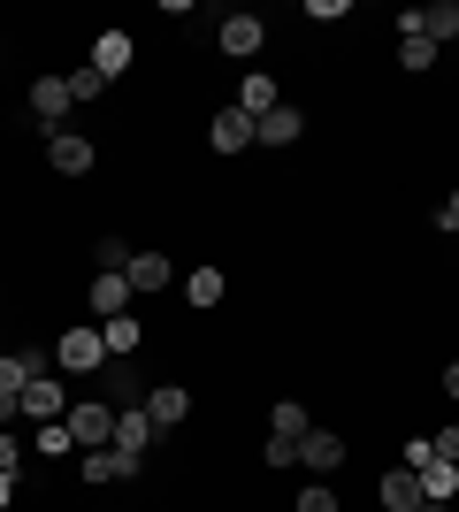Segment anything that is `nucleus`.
I'll use <instances>...</instances> for the list:
<instances>
[{"instance_id": "c9c22d12", "label": "nucleus", "mask_w": 459, "mask_h": 512, "mask_svg": "<svg viewBox=\"0 0 459 512\" xmlns=\"http://www.w3.org/2000/svg\"><path fill=\"white\" fill-rule=\"evenodd\" d=\"M421 512H452V505H421Z\"/></svg>"}, {"instance_id": "f03ea898", "label": "nucleus", "mask_w": 459, "mask_h": 512, "mask_svg": "<svg viewBox=\"0 0 459 512\" xmlns=\"http://www.w3.org/2000/svg\"><path fill=\"white\" fill-rule=\"evenodd\" d=\"M62 413H69V383H62V375H31V383H23L16 390V421H62Z\"/></svg>"}, {"instance_id": "412c9836", "label": "nucleus", "mask_w": 459, "mask_h": 512, "mask_svg": "<svg viewBox=\"0 0 459 512\" xmlns=\"http://www.w3.org/2000/svg\"><path fill=\"white\" fill-rule=\"evenodd\" d=\"M153 436H161V428L146 421V406H138V413H115V451H138V459H146Z\"/></svg>"}, {"instance_id": "473e14b6", "label": "nucleus", "mask_w": 459, "mask_h": 512, "mask_svg": "<svg viewBox=\"0 0 459 512\" xmlns=\"http://www.w3.org/2000/svg\"><path fill=\"white\" fill-rule=\"evenodd\" d=\"M437 398H452V406H459V360L444 367V390H437Z\"/></svg>"}, {"instance_id": "423d86ee", "label": "nucleus", "mask_w": 459, "mask_h": 512, "mask_svg": "<svg viewBox=\"0 0 459 512\" xmlns=\"http://www.w3.org/2000/svg\"><path fill=\"white\" fill-rule=\"evenodd\" d=\"M85 62H92V69H100V77H108V85H115V77H123V69L138 62V46H131V31H115V23H108V31H100V39H92V54H85Z\"/></svg>"}, {"instance_id": "aec40b11", "label": "nucleus", "mask_w": 459, "mask_h": 512, "mask_svg": "<svg viewBox=\"0 0 459 512\" xmlns=\"http://www.w3.org/2000/svg\"><path fill=\"white\" fill-rule=\"evenodd\" d=\"M414 482H421V497H429V505H452V497H459V467H452V459H429Z\"/></svg>"}, {"instance_id": "0eeeda50", "label": "nucleus", "mask_w": 459, "mask_h": 512, "mask_svg": "<svg viewBox=\"0 0 459 512\" xmlns=\"http://www.w3.org/2000/svg\"><path fill=\"white\" fill-rule=\"evenodd\" d=\"M398 23H406V31H398V69H406V77H429L444 46H437V39H421V31H414V23H421V8H414V16H398Z\"/></svg>"}, {"instance_id": "cd10ccee", "label": "nucleus", "mask_w": 459, "mask_h": 512, "mask_svg": "<svg viewBox=\"0 0 459 512\" xmlns=\"http://www.w3.org/2000/svg\"><path fill=\"white\" fill-rule=\"evenodd\" d=\"M131 268V245L123 237H100V276H123Z\"/></svg>"}, {"instance_id": "6ab92c4d", "label": "nucleus", "mask_w": 459, "mask_h": 512, "mask_svg": "<svg viewBox=\"0 0 459 512\" xmlns=\"http://www.w3.org/2000/svg\"><path fill=\"white\" fill-rule=\"evenodd\" d=\"M123 283H131V291H169V253H131Z\"/></svg>"}, {"instance_id": "7ed1b4c3", "label": "nucleus", "mask_w": 459, "mask_h": 512, "mask_svg": "<svg viewBox=\"0 0 459 512\" xmlns=\"http://www.w3.org/2000/svg\"><path fill=\"white\" fill-rule=\"evenodd\" d=\"M54 367H62V375H100V367H108L100 329H62V337H54Z\"/></svg>"}, {"instance_id": "c85d7f7f", "label": "nucleus", "mask_w": 459, "mask_h": 512, "mask_svg": "<svg viewBox=\"0 0 459 512\" xmlns=\"http://www.w3.org/2000/svg\"><path fill=\"white\" fill-rule=\"evenodd\" d=\"M23 451H31V444H23V436H8V428H0V474H23Z\"/></svg>"}, {"instance_id": "1a4fd4ad", "label": "nucleus", "mask_w": 459, "mask_h": 512, "mask_svg": "<svg viewBox=\"0 0 459 512\" xmlns=\"http://www.w3.org/2000/svg\"><path fill=\"white\" fill-rule=\"evenodd\" d=\"M69 107H77V100H69V77H39V85H31V115H39L46 130H62Z\"/></svg>"}, {"instance_id": "6e6552de", "label": "nucleus", "mask_w": 459, "mask_h": 512, "mask_svg": "<svg viewBox=\"0 0 459 512\" xmlns=\"http://www.w3.org/2000/svg\"><path fill=\"white\" fill-rule=\"evenodd\" d=\"M138 467H146V459H138V451H115V444L85 451V482H100V490H108V482H131Z\"/></svg>"}, {"instance_id": "f3484780", "label": "nucleus", "mask_w": 459, "mask_h": 512, "mask_svg": "<svg viewBox=\"0 0 459 512\" xmlns=\"http://www.w3.org/2000/svg\"><path fill=\"white\" fill-rule=\"evenodd\" d=\"M375 497H383V512H421V505H429V497H421V482H414L406 467L383 474V482H375Z\"/></svg>"}, {"instance_id": "72a5a7b5", "label": "nucleus", "mask_w": 459, "mask_h": 512, "mask_svg": "<svg viewBox=\"0 0 459 512\" xmlns=\"http://www.w3.org/2000/svg\"><path fill=\"white\" fill-rule=\"evenodd\" d=\"M16 421V390H0V428Z\"/></svg>"}, {"instance_id": "4468645a", "label": "nucleus", "mask_w": 459, "mask_h": 512, "mask_svg": "<svg viewBox=\"0 0 459 512\" xmlns=\"http://www.w3.org/2000/svg\"><path fill=\"white\" fill-rule=\"evenodd\" d=\"M299 130H306V115L284 100V107H268L261 123H253V138H261V146H299Z\"/></svg>"}, {"instance_id": "a211bd4d", "label": "nucleus", "mask_w": 459, "mask_h": 512, "mask_svg": "<svg viewBox=\"0 0 459 512\" xmlns=\"http://www.w3.org/2000/svg\"><path fill=\"white\" fill-rule=\"evenodd\" d=\"M131 299H138V291H131L123 276H92V314H100V321L131 314Z\"/></svg>"}, {"instance_id": "9d476101", "label": "nucleus", "mask_w": 459, "mask_h": 512, "mask_svg": "<svg viewBox=\"0 0 459 512\" xmlns=\"http://www.w3.org/2000/svg\"><path fill=\"white\" fill-rule=\"evenodd\" d=\"M222 54H238V62H253V54H261V39H268V23L261 16H222Z\"/></svg>"}, {"instance_id": "39448f33", "label": "nucleus", "mask_w": 459, "mask_h": 512, "mask_svg": "<svg viewBox=\"0 0 459 512\" xmlns=\"http://www.w3.org/2000/svg\"><path fill=\"white\" fill-rule=\"evenodd\" d=\"M299 467L314 474V482H329V474L345 467V436H329V428H306V436H299Z\"/></svg>"}, {"instance_id": "2f4dec72", "label": "nucleus", "mask_w": 459, "mask_h": 512, "mask_svg": "<svg viewBox=\"0 0 459 512\" xmlns=\"http://www.w3.org/2000/svg\"><path fill=\"white\" fill-rule=\"evenodd\" d=\"M437 222H444V230H459V184H452V199L437 207Z\"/></svg>"}, {"instance_id": "5701e85b", "label": "nucleus", "mask_w": 459, "mask_h": 512, "mask_svg": "<svg viewBox=\"0 0 459 512\" xmlns=\"http://www.w3.org/2000/svg\"><path fill=\"white\" fill-rule=\"evenodd\" d=\"M414 31H421V39H459V0H437V8H421V23H414Z\"/></svg>"}, {"instance_id": "2eb2a0df", "label": "nucleus", "mask_w": 459, "mask_h": 512, "mask_svg": "<svg viewBox=\"0 0 459 512\" xmlns=\"http://www.w3.org/2000/svg\"><path fill=\"white\" fill-rule=\"evenodd\" d=\"M238 107L253 115V123H261L268 107H284V77H268V69H253V77L238 85Z\"/></svg>"}, {"instance_id": "7c9ffc66", "label": "nucleus", "mask_w": 459, "mask_h": 512, "mask_svg": "<svg viewBox=\"0 0 459 512\" xmlns=\"http://www.w3.org/2000/svg\"><path fill=\"white\" fill-rule=\"evenodd\" d=\"M429 444H437V459H452V467H459V428H444V436H429Z\"/></svg>"}, {"instance_id": "bb28decb", "label": "nucleus", "mask_w": 459, "mask_h": 512, "mask_svg": "<svg viewBox=\"0 0 459 512\" xmlns=\"http://www.w3.org/2000/svg\"><path fill=\"white\" fill-rule=\"evenodd\" d=\"M291 512H345V505H337V490H329V482H306Z\"/></svg>"}, {"instance_id": "393cba45", "label": "nucleus", "mask_w": 459, "mask_h": 512, "mask_svg": "<svg viewBox=\"0 0 459 512\" xmlns=\"http://www.w3.org/2000/svg\"><path fill=\"white\" fill-rule=\"evenodd\" d=\"M31 451H46V459H62V451H77V436H69V421H46L39 436H31Z\"/></svg>"}, {"instance_id": "c756f323", "label": "nucleus", "mask_w": 459, "mask_h": 512, "mask_svg": "<svg viewBox=\"0 0 459 512\" xmlns=\"http://www.w3.org/2000/svg\"><path fill=\"white\" fill-rule=\"evenodd\" d=\"M261 459H268V467H299V444H284V436H268V444H261Z\"/></svg>"}, {"instance_id": "f704fd0d", "label": "nucleus", "mask_w": 459, "mask_h": 512, "mask_svg": "<svg viewBox=\"0 0 459 512\" xmlns=\"http://www.w3.org/2000/svg\"><path fill=\"white\" fill-rule=\"evenodd\" d=\"M16 505V474H0V512Z\"/></svg>"}, {"instance_id": "4be33fe9", "label": "nucleus", "mask_w": 459, "mask_h": 512, "mask_svg": "<svg viewBox=\"0 0 459 512\" xmlns=\"http://www.w3.org/2000/svg\"><path fill=\"white\" fill-rule=\"evenodd\" d=\"M184 299L192 306H222L230 299V276H222V268H192V276H184Z\"/></svg>"}, {"instance_id": "9b49d317", "label": "nucleus", "mask_w": 459, "mask_h": 512, "mask_svg": "<svg viewBox=\"0 0 459 512\" xmlns=\"http://www.w3.org/2000/svg\"><path fill=\"white\" fill-rule=\"evenodd\" d=\"M207 138H215V153H245V146H261V138H253V115H245V107H222L215 123H207Z\"/></svg>"}, {"instance_id": "20e7f679", "label": "nucleus", "mask_w": 459, "mask_h": 512, "mask_svg": "<svg viewBox=\"0 0 459 512\" xmlns=\"http://www.w3.org/2000/svg\"><path fill=\"white\" fill-rule=\"evenodd\" d=\"M92 161H100V146H92L85 130H54L46 138V169L54 176H92Z\"/></svg>"}, {"instance_id": "a878e982", "label": "nucleus", "mask_w": 459, "mask_h": 512, "mask_svg": "<svg viewBox=\"0 0 459 512\" xmlns=\"http://www.w3.org/2000/svg\"><path fill=\"white\" fill-rule=\"evenodd\" d=\"M69 100H108V77H100V69H69Z\"/></svg>"}, {"instance_id": "b1692460", "label": "nucleus", "mask_w": 459, "mask_h": 512, "mask_svg": "<svg viewBox=\"0 0 459 512\" xmlns=\"http://www.w3.org/2000/svg\"><path fill=\"white\" fill-rule=\"evenodd\" d=\"M268 421H276V436H284V444H299L306 428H314V421H306V406H299V398H284V406L268 413Z\"/></svg>"}, {"instance_id": "f257e3e1", "label": "nucleus", "mask_w": 459, "mask_h": 512, "mask_svg": "<svg viewBox=\"0 0 459 512\" xmlns=\"http://www.w3.org/2000/svg\"><path fill=\"white\" fill-rule=\"evenodd\" d=\"M69 436H77V451H100V444H115V406L108 398H69Z\"/></svg>"}, {"instance_id": "ddd939ff", "label": "nucleus", "mask_w": 459, "mask_h": 512, "mask_svg": "<svg viewBox=\"0 0 459 512\" xmlns=\"http://www.w3.org/2000/svg\"><path fill=\"white\" fill-rule=\"evenodd\" d=\"M146 390H153V383H138L131 360H108V406H115V413H138V406H146Z\"/></svg>"}, {"instance_id": "f8f14e48", "label": "nucleus", "mask_w": 459, "mask_h": 512, "mask_svg": "<svg viewBox=\"0 0 459 512\" xmlns=\"http://www.w3.org/2000/svg\"><path fill=\"white\" fill-rule=\"evenodd\" d=\"M184 413H192V390H184V383H153L146 390V421L153 428H176Z\"/></svg>"}, {"instance_id": "dca6fc26", "label": "nucleus", "mask_w": 459, "mask_h": 512, "mask_svg": "<svg viewBox=\"0 0 459 512\" xmlns=\"http://www.w3.org/2000/svg\"><path fill=\"white\" fill-rule=\"evenodd\" d=\"M100 344H108V360H131L138 344H146V321H138V314H115V321H100Z\"/></svg>"}]
</instances>
